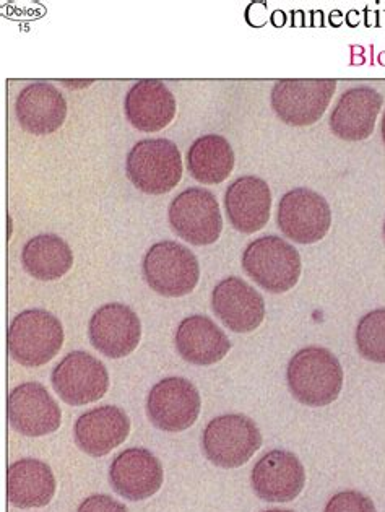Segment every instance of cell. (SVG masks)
Returning a JSON list of instances; mask_svg holds the SVG:
<instances>
[{
	"mask_svg": "<svg viewBox=\"0 0 385 512\" xmlns=\"http://www.w3.org/2000/svg\"><path fill=\"white\" fill-rule=\"evenodd\" d=\"M324 512H377L373 501L358 491H342L330 499Z\"/></svg>",
	"mask_w": 385,
	"mask_h": 512,
	"instance_id": "4316f807",
	"label": "cell"
},
{
	"mask_svg": "<svg viewBox=\"0 0 385 512\" xmlns=\"http://www.w3.org/2000/svg\"><path fill=\"white\" fill-rule=\"evenodd\" d=\"M381 132H382V140H384V144H385V113H384V118H382Z\"/></svg>",
	"mask_w": 385,
	"mask_h": 512,
	"instance_id": "f1b7e54d",
	"label": "cell"
},
{
	"mask_svg": "<svg viewBox=\"0 0 385 512\" xmlns=\"http://www.w3.org/2000/svg\"><path fill=\"white\" fill-rule=\"evenodd\" d=\"M356 347L364 360L385 363V308L374 309L356 327Z\"/></svg>",
	"mask_w": 385,
	"mask_h": 512,
	"instance_id": "484cf974",
	"label": "cell"
},
{
	"mask_svg": "<svg viewBox=\"0 0 385 512\" xmlns=\"http://www.w3.org/2000/svg\"><path fill=\"white\" fill-rule=\"evenodd\" d=\"M77 512H129V509L111 496L93 495L80 504Z\"/></svg>",
	"mask_w": 385,
	"mask_h": 512,
	"instance_id": "83f0119b",
	"label": "cell"
},
{
	"mask_svg": "<svg viewBox=\"0 0 385 512\" xmlns=\"http://www.w3.org/2000/svg\"><path fill=\"white\" fill-rule=\"evenodd\" d=\"M26 272L41 282L64 277L74 265V252L56 235H39L30 239L22 251Z\"/></svg>",
	"mask_w": 385,
	"mask_h": 512,
	"instance_id": "d4e9b609",
	"label": "cell"
},
{
	"mask_svg": "<svg viewBox=\"0 0 385 512\" xmlns=\"http://www.w3.org/2000/svg\"><path fill=\"white\" fill-rule=\"evenodd\" d=\"M15 114L26 132L48 135L61 129L64 124L67 103L51 83H31L18 95Z\"/></svg>",
	"mask_w": 385,
	"mask_h": 512,
	"instance_id": "44dd1931",
	"label": "cell"
},
{
	"mask_svg": "<svg viewBox=\"0 0 385 512\" xmlns=\"http://www.w3.org/2000/svg\"><path fill=\"white\" fill-rule=\"evenodd\" d=\"M7 495L15 508H43L56 495V477L41 460H18L7 472Z\"/></svg>",
	"mask_w": 385,
	"mask_h": 512,
	"instance_id": "603a6c76",
	"label": "cell"
},
{
	"mask_svg": "<svg viewBox=\"0 0 385 512\" xmlns=\"http://www.w3.org/2000/svg\"><path fill=\"white\" fill-rule=\"evenodd\" d=\"M127 121L142 132L161 131L176 116V98L160 80H140L126 96Z\"/></svg>",
	"mask_w": 385,
	"mask_h": 512,
	"instance_id": "ffe728a7",
	"label": "cell"
},
{
	"mask_svg": "<svg viewBox=\"0 0 385 512\" xmlns=\"http://www.w3.org/2000/svg\"><path fill=\"white\" fill-rule=\"evenodd\" d=\"M212 308L223 326L236 334L252 332L264 322V298L243 278L221 280L212 293Z\"/></svg>",
	"mask_w": 385,
	"mask_h": 512,
	"instance_id": "9a60e30c",
	"label": "cell"
},
{
	"mask_svg": "<svg viewBox=\"0 0 385 512\" xmlns=\"http://www.w3.org/2000/svg\"><path fill=\"white\" fill-rule=\"evenodd\" d=\"M88 335L98 352L117 360L139 347L142 324L139 316L126 304H104L91 317Z\"/></svg>",
	"mask_w": 385,
	"mask_h": 512,
	"instance_id": "7c38bea8",
	"label": "cell"
},
{
	"mask_svg": "<svg viewBox=\"0 0 385 512\" xmlns=\"http://www.w3.org/2000/svg\"><path fill=\"white\" fill-rule=\"evenodd\" d=\"M384 238H385V223H384Z\"/></svg>",
	"mask_w": 385,
	"mask_h": 512,
	"instance_id": "4dcf8cb0",
	"label": "cell"
},
{
	"mask_svg": "<svg viewBox=\"0 0 385 512\" xmlns=\"http://www.w3.org/2000/svg\"><path fill=\"white\" fill-rule=\"evenodd\" d=\"M75 443L91 457H103L121 446L130 433L126 412L113 405L93 408L78 418L74 428Z\"/></svg>",
	"mask_w": 385,
	"mask_h": 512,
	"instance_id": "d6986e66",
	"label": "cell"
},
{
	"mask_svg": "<svg viewBox=\"0 0 385 512\" xmlns=\"http://www.w3.org/2000/svg\"><path fill=\"white\" fill-rule=\"evenodd\" d=\"M7 342L13 360L26 368H38L61 352L64 327L54 314L28 309L13 319Z\"/></svg>",
	"mask_w": 385,
	"mask_h": 512,
	"instance_id": "7a4b0ae2",
	"label": "cell"
},
{
	"mask_svg": "<svg viewBox=\"0 0 385 512\" xmlns=\"http://www.w3.org/2000/svg\"><path fill=\"white\" fill-rule=\"evenodd\" d=\"M335 90L337 82L332 79L280 80L273 87L270 103L288 126H312L324 116Z\"/></svg>",
	"mask_w": 385,
	"mask_h": 512,
	"instance_id": "52a82bcc",
	"label": "cell"
},
{
	"mask_svg": "<svg viewBox=\"0 0 385 512\" xmlns=\"http://www.w3.org/2000/svg\"><path fill=\"white\" fill-rule=\"evenodd\" d=\"M143 275L158 295L181 298L197 287L200 265L191 249L174 241H161L148 249Z\"/></svg>",
	"mask_w": 385,
	"mask_h": 512,
	"instance_id": "5b68a950",
	"label": "cell"
},
{
	"mask_svg": "<svg viewBox=\"0 0 385 512\" xmlns=\"http://www.w3.org/2000/svg\"><path fill=\"white\" fill-rule=\"evenodd\" d=\"M205 456L221 469L246 464L262 446V434L251 418L221 415L208 423L202 438Z\"/></svg>",
	"mask_w": 385,
	"mask_h": 512,
	"instance_id": "8992f818",
	"label": "cell"
},
{
	"mask_svg": "<svg viewBox=\"0 0 385 512\" xmlns=\"http://www.w3.org/2000/svg\"><path fill=\"white\" fill-rule=\"evenodd\" d=\"M126 171L139 191L152 196L166 194L181 181V152L171 140H142L127 155Z\"/></svg>",
	"mask_w": 385,
	"mask_h": 512,
	"instance_id": "3957f363",
	"label": "cell"
},
{
	"mask_svg": "<svg viewBox=\"0 0 385 512\" xmlns=\"http://www.w3.org/2000/svg\"><path fill=\"white\" fill-rule=\"evenodd\" d=\"M384 98L374 88L356 87L343 93L330 114V129L338 139L360 142L373 135Z\"/></svg>",
	"mask_w": 385,
	"mask_h": 512,
	"instance_id": "e0dca14e",
	"label": "cell"
},
{
	"mask_svg": "<svg viewBox=\"0 0 385 512\" xmlns=\"http://www.w3.org/2000/svg\"><path fill=\"white\" fill-rule=\"evenodd\" d=\"M200 394L191 381L166 378L148 394L147 413L158 430L168 433L186 431L200 415Z\"/></svg>",
	"mask_w": 385,
	"mask_h": 512,
	"instance_id": "30bf717a",
	"label": "cell"
},
{
	"mask_svg": "<svg viewBox=\"0 0 385 512\" xmlns=\"http://www.w3.org/2000/svg\"><path fill=\"white\" fill-rule=\"evenodd\" d=\"M243 269L259 287L278 295L296 287L301 277V257L285 239L262 236L244 251Z\"/></svg>",
	"mask_w": 385,
	"mask_h": 512,
	"instance_id": "277c9868",
	"label": "cell"
},
{
	"mask_svg": "<svg viewBox=\"0 0 385 512\" xmlns=\"http://www.w3.org/2000/svg\"><path fill=\"white\" fill-rule=\"evenodd\" d=\"M168 213L174 233L194 246L217 243L223 231L217 197L202 187L181 192L169 205Z\"/></svg>",
	"mask_w": 385,
	"mask_h": 512,
	"instance_id": "ba28073f",
	"label": "cell"
},
{
	"mask_svg": "<svg viewBox=\"0 0 385 512\" xmlns=\"http://www.w3.org/2000/svg\"><path fill=\"white\" fill-rule=\"evenodd\" d=\"M291 394L308 407L334 404L343 387V369L327 348L308 347L291 358L288 371Z\"/></svg>",
	"mask_w": 385,
	"mask_h": 512,
	"instance_id": "6da1fadb",
	"label": "cell"
},
{
	"mask_svg": "<svg viewBox=\"0 0 385 512\" xmlns=\"http://www.w3.org/2000/svg\"><path fill=\"white\" fill-rule=\"evenodd\" d=\"M9 421L23 436L39 438L59 430L61 407L39 382H25L9 395Z\"/></svg>",
	"mask_w": 385,
	"mask_h": 512,
	"instance_id": "4fadbf2b",
	"label": "cell"
},
{
	"mask_svg": "<svg viewBox=\"0 0 385 512\" xmlns=\"http://www.w3.org/2000/svg\"><path fill=\"white\" fill-rule=\"evenodd\" d=\"M52 386L65 404L82 407L106 395L108 369L90 353L72 352L52 371Z\"/></svg>",
	"mask_w": 385,
	"mask_h": 512,
	"instance_id": "8fae6325",
	"label": "cell"
},
{
	"mask_svg": "<svg viewBox=\"0 0 385 512\" xmlns=\"http://www.w3.org/2000/svg\"><path fill=\"white\" fill-rule=\"evenodd\" d=\"M252 488L269 503H290L301 495L306 472L293 452L275 449L265 454L252 469Z\"/></svg>",
	"mask_w": 385,
	"mask_h": 512,
	"instance_id": "5bb4252c",
	"label": "cell"
},
{
	"mask_svg": "<svg viewBox=\"0 0 385 512\" xmlns=\"http://www.w3.org/2000/svg\"><path fill=\"white\" fill-rule=\"evenodd\" d=\"M109 480L117 495L129 501H142L160 490L163 467L152 452L142 447H132L113 460Z\"/></svg>",
	"mask_w": 385,
	"mask_h": 512,
	"instance_id": "2e32d148",
	"label": "cell"
},
{
	"mask_svg": "<svg viewBox=\"0 0 385 512\" xmlns=\"http://www.w3.org/2000/svg\"><path fill=\"white\" fill-rule=\"evenodd\" d=\"M176 348L187 363L210 366L228 355L231 342L210 317L191 316L179 324Z\"/></svg>",
	"mask_w": 385,
	"mask_h": 512,
	"instance_id": "7402d4cb",
	"label": "cell"
},
{
	"mask_svg": "<svg viewBox=\"0 0 385 512\" xmlns=\"http://www.w3.org/2000/svg\"><path fill=\"white\" fill-rule=\"evenodd\" d=\"M264 512H293V511H286V509H270V511H264Z\"/></svg>",
	"mask_w": 385,
	"mask_h": 512,
	"instance_id": "f546056e",
	"label": "cell"
},
{
	"mask_svg": "<svg viewBox=\"0 0 385 512\" xmlns=\"http://www.w3.org/2000/svg\"><path fill=\"white\" fill-rule=\"evenodd\" d=\"M187 168L199 183L220 184L230 178L234 168V152L221 135H204L195 140L187 153Z\"/></svg>",
	"mask_w": 385,
	"mask_h": 512,
	"instance_id": "cb8c5ba5",
	"label": "cell"
},
{
	"mask_svg": "<svg viewBox=\"0 0 385 512\" xmlns=\"http://www.w3.org/2000/svg\"><path fill=\"white\" fill-rule=\"evenodd\" d=\"M278 228L298 244L319 243L332 225L330 205L321 194L308 187L286 192L278 204Z\"/></svg>",
	"mask_w": 385,
	"mask_h": 512,
	"instance_id": "9c48e42d",
	"label": "cell"
},
{
	"mask_svg": "<svg viewBox=\"0 0 385 512\" xmlns=\"http://www.w3.org/2000/svg\"><path fill=\"white\" fill-rule=\"evenodd\" d=\"M226 215L234 230L252 235L269 223L272 194L269 184L256 176L236 179L225 194Z\"/></svg>",
	"mask_w": 385,
	"mask_h": 512,
	"instance_id": "ac0fdd59",
	"label": "cell"
}]
</instances>
